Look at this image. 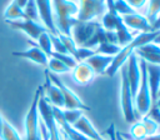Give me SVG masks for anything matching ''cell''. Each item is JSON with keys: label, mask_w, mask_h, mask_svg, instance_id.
I'll return each mask as SVG.
<instances>
[{"label": "cell", "mask_w": 160, "mask_h": 140, "mask_svg": "<svg viewBox=\"0 0 160 140\" xmlns=\"http://www.w3.org/2000/svg\"><path fill=\"white\" fill-rule=\"evenodd\" d=\"M8 25L14 29V30H19L24 34H26L30 40H38V38L44 32L48 31L46 28L39 22V21H34L30 19H22V20H16V21H6Z\"/></svg>", "instance_id": "9c48e42d"}, {"label": "cell", "mask_w": 160, "mask_h": 140, "mask_svg": "<svg viewBox=\"0 0 160 140\" xmlns=\"http://www.w3.org/2000/svg\"><path fill=\"white\" fill-rule=\"evenodd\" d=\"M62 140H68V139H66V138H65V136L62 135Z\"/></svg>", "instance_id": "f6af8a7d"}, {"label": "cell", "mask_w": 160, "mask_h": 140, "mask_svg": "<svg viewBox=\"0 0 160 140\" xmlns=\"http://www.w3.org/2000/svg\"><path fill=\"white\" fill-rule=\"evenodd\" d=\"M114 31H115V34H116L118 45H119L120 48H124V46L129 45V44L132 41L134 36L138 34V32L131 31L129 28H126V25L122 22L121 16L118 18V20H116V25H115V30H114Z\"/></svg>", "instance_id": "44dd1931"}, {"label": "cell", "mask_w": 160, "mask_h": 140, "mask_svg": "<svg viewBox=\"0 0 160 140\" xmlns=\"http://www.w3.org/2000/svg\"><path fill=\"white\" fill-rule=\"evenodd\" d=\"M58 35H59L60 40L62 41V44H64V46H65L68 54H70V55L74 56V54H75V51H76V49H78V45H76L75 41L72 40V38H71L70 35H62V34H58Z\"/></svg>", "instance_id": "836d02e7"}, {"label": "cell", "mask_w": 160, "mask_h": 140, "mask_svg": "<svg viewBox=\"0 0 160 140\" xmlns=\"http://www.w3.org/2000/svg\"><path fill=\"white\" fill-rule=\"evenodd\" d=\"M2 121H4V118L0 115V130H1V125H2Z\"/></svg>", "instance_id": "ee69618b"}, {"label": "cell", "mask_w": 160, "mask_h": 140, "mask_svg": "<svg viewBox=\"0 0 160 140\" xmlns=\"http://www.w3.org/2000/svg\"><path fill=\"white\" fill-rule=\"evenodd\" d=\"M115 131H116L115 125H114V124H110V126H109V128H108V130H106V132H108V135H109L110 140H115Z\"/></svg>", "instance_id": "74e56055"}, {"label": "cell", "mask_w": 160, "mask_h": 140, "mask_svg": "<svg viewBox=\"0 0 160 140\" xmlns=\"http://www.w3.org/2000/svg\"><path fill=\"white\" fill-rule=\"evenodd\" d=\"M54 24L58 34L70 35V29L78 15V2L71 0H51Z\"/></svg>", "instance_id": "6da1fadb"}, {"label": "cell", "mask_w": 160, "mask_h": 140, "mask_svg": "<svg viewBox=\"0 0 160 140\" xmlns=\"http://www.w3.org/2000/svg\"><path fill=\"white\" fill-rule=\"evenodd\" d=\"M22 10H24V14H25L26 19H30V20L41 22V21H40V18H39V11H38L35 0H29Z\"/></svg>", "instance_id": "4dcf8cb0"}, {"label": "cell", "mask_w": 160, "mask_h": 140, "mask_svg": "<svg viewBox=\"0 0 160 140\" xmlns=\"http://www.w3.org/2000/svg\"><path fill=\"white\" fill-rule=\"evenodd\" d=\"M62 115L69 125H74L84 115V111L80 109H62Z\"/></svg>", "instance_id": "f546056e"}, {"label": "cell", "mask_w": 160, "mask_h": 140, "mask_svg": "<svg viewBox=\"0 0 160 140\" xmlns=\"http://www.w3.org/2000/svg\"><path fill=\"white\" fill-rule=\"evenodd\" d=\"M120 76H121V85H120V104H121V110L122 115L126 122L132 124L136 121L138 115L135 111L134 106V95L130 90V85L126 78V68L125 65L119 70Z\"/></svg>", "instance_id": "277c9868"}, {"label": "cell", "mask_w": 160, "mask_h": 140, "mask_svg": "<svg viewBox=\"0 0 160 140\" xmlns=\"http://www.w3.org/2000/svg\"><path fill=\"white\" fill-rule=\"evenodd\" d=\"M141 122H142V125H144V128H145L146 136H150V135H154V134L159 132L160 125H159L155 120H152L151 118H149L148 115H145V116L141 118Z\"/></svg>", "instance_id": "1f68e13d"}, {"label": "cell", "mask_w": 160, "mask_h": 140, "mask_svg": "<svg viewBox=\"0 0 160 140\" xmlns=\"http://www.w3.org/2000/svg\"><path fill=\"white\" fill-rule=\"evenodd\" d=\"M14 1H15V2L21 8V9H24V8H25V5H26V2H28L29 0H14Z\"/></svg>", "instance_id": "60d3db41"}, {"label": "cell", "mask_w": 160, "mask_h": 140, "mask_svg": "<svg viewBox=\"0 0 160 140\" xmlns=\"http://www.w3.org/2000/svg\"><path fill=\"white\" fill-rule=\"evenodd\" d=\"M50 56H52V58H55V59H58V60H60L62 64H65L70 70L78 64L76 62V60L74 59V56L72 55H70V54H58V52H51V55Z\"/></svg>", "instance_id": "e575fe53"}, {"label": "cell", "mask_w": 160, "mask_h": 140, "mask_svg": "<svg viewBox=\"0 0 160 140\" xmlns=\"http://www.w3.org/2000/svg\"><path fill=\"white\" fill-rule=\"evenodd\" d=\"M71 1H75V2H78V0H71Z\"/></svg>", "instance_id": "bcb514c9"}, {"label": "cell", "mask_w": 160, "mask_h": 140, "mask_svg": "<svg viewBox=\"0 0 160 140\" xmlns=\"http://www.w3.org/2000/svg\"><path fill=\"white\" fill-rule=\"evenodd\" d=\"M151 30H152V31L160 30V14H159V16L155 19V21L151 24Z\"/></svg>", "instance_id": "f35d334b"}, {"label": "cell", "mask_w": 160, "mask_h": 140, "mask_svg": "<svg viewBox=\"0 0 160 140\" xmlns=\"http://www.w3.org/2000/svg\"><path fill=\"white\" fill-rule=\"evenodd\" d=\"M42 88V96L46 99V101L54 106V108H59V109H64V99H62V94L60 91V89L51 81V79L49 78V72L48 70L45 71V82L41 86Z\"/></svg>", "instance_id": "8fae6325"}, {"label": "cell", "mask_w": 160, "mask_h": 140, "mask_svg": "<svg viewBox=\"0 0 160 140\" xmlns=\"http://www.w3.org/2000/svg\"><path fill=\"white\" fill-rule=\"evenodd\" d=\"M49 72V71H48ZM49 78L51 79V81L60 89L61 94H62V99H64V109H80V110H89L88 105L68 86L65 85L55 74L49 72Z\"/></svg>", "instance_id": "ba28073f"}, {"label": "cell", "mask_w": 160, "mask_h": 140, "mask_svg": "<svg viewBox=\"0 0 160 140\" xmlns=\"http://www.w3.org/2000/svg\"><path fill=\"white\" fill-rule=\"evenodd\" d=\"M134 54L142 61L148 64H156L160 65V45H156L154 42L146 44L144 46L138 48Z\"/></svg>", "instance_id": "2e32d148"}, {"label": "cell", "mask_w": 160, "mask_h": 140, "mask_svg": "<svg viewBox=\"0 0 160 140\" xmlns=\"http://www.w3.org/2000/svg\"><path fill=\"white\" fill-rule=\"evenodd\" d=\"M115 140H126L125 138H124V135L120 132V131H115Z\"/></svg>", "instance_id": "b9f144b4"}, {"label": "cell", "mask_w": 160, "mask_h": 140, "mask_svg": "<svg viewBox=\"0 0 160 140\" xmlns=\"http://www.w3.org/2000/svg\"><path fill=\"white\" fill-rule=\"evenodd\" d=\"M139 65H140V70H141V80H140L139 89L134 96V106H135L136 115L142 118L149 112L150 108L152 106V99H151L150 88H149V82H148L145 61L139 59Z\"/></svg>", "instance_id": "3957f363"}, {"label": "cell", "mask_w": 160, "mask_h": 140, "mask_svg": "<svg viewBox=\"0 0 160 140\" xmlns=\"http://www.w3.org/2000/svg\"><path fill=\"white\" fill-rule=\"evenodd\" d=\"M95 54L94 49H89V48H84V46H78L75 54H74V59L76 60V62H82L86 61L91 55Z\"/></svg>", "instance_id": "d6a6232c"}, {"label": "cell", "mask_w": 160, "mask_h": 140, "mask_svg": "<svg viewBox=\"0 0 160 140\" xmlns=\"http://www.w3.org/2000/svg\"><path fill=\"white\" fill-rule=\"evenodd\" d=\"M122 22L126 25V28H129L131 31L134 32H146V31H152L151 30V25L148 21V19L145 18L144 14L140 12H134L130 15H125L121 16Z\"/></svg>", "instance_id": "5bb4252c"}, {"label": "cell", "mask_w": 160, "mask_h": 140, "mask_svg": "<svg viewBox=\"0 0 160 140\" xmlns=\"http://www.w3.org/2000/svg\"><path fill=\"white\" fill-rule=\"evenodd\" d=\"M75 130H78L79 132H81L84 136H86L89 140H105L100 132L95 129V126L92 125V122L85 116L82 115L74 125H71Z\"/></svg>", "instance_id": "d6986e66"}, {"label": "cell", "mask_w": 160, "mask_h": 140, "mask_svg": "<svg viewBox=\"0 0 160 140\" xmlns=\"http://www.w3.org/2000/svg\"><path fill=\"white\" fill-rule=\"evenodd\" d=\"M4 19L5 21H16V20L26 19V16L24 14V10L14 0H11V2L6 6L4 11Z\"/></svg>", "instance_id": "7402d4cb"}, {"label": "cell", "mask_w": 160, "mask_h": 140, "mask_svg": "<svg viewBox=\"0 0 160 140\" xmlns=\"http://www.w3.org/2000/svg\"><path fill=\"white\" fill-rule=\"evenodd\" d=\"M38 110H39L40 120L42 121V124L45 125V128L48 130L49 140H62L61 130L59 129V126L54 119V115H52V106L42 96V92H41V96L39 99Z\"/></svg>", "instance_id": "8992f818"}, {"label": "cell", "mask_w": 160, "mask_h": 140, "mask_svg": "<svg viewBox=\"0 0 160 140\" xmlns=\"http://www.w3.org/2000/svg\"><path fill=\"white\" fill-rule=\"evenodd\" d=\"M111 61H112V56H108V55L95 52L85 62L90 65V68L94 70L95 75H102V74H105L106 69L110 66Z\"/></svg>", "instance_id": "ffe728a7"}, {"label": "cell", "mask_w": 160, "mask_h": 140, "mask_svg": "<svg viewBox=\"0 0 160 140\" xmlns=\"http://www.w3.org/2000/svg\"><path fill=\"white\" fill-rule=\"evenodd\" d=\"M125 68H126V78L130 85V90L132 92V95L135 96L139 85H140V80H141V70H140V65H139V58L132 52L129 59L125 62Z\"/></svg>", "instance_id": "30bf717a"}, {"label": "cell", "mask_w": 160, "mask_h": 140, "mask_svg": "<svg viewBox=\"0 0 160 140\" xmlns=\"http://www.w3.org/2000/svg\"><path fill=\"white\" fill-rule=\"evenodd\" d=\"M120 46L118 44L114 42H109V41H104L101 44H99L94 50L96 54H102V55H108V56H115L119 51H120Z\"/></svg>", "instance_id": "d4e9b609"}, {"label": "cell", "mask_w": 160, "mask_h": 140, "mask_svg": "<svg viewBox=\"0 0 160 140\" xmlns=\"http://www.w3.org/2000/svg\"><path fill=\"white\" fill-rule=\"evenodd\" d=\"M29 42L31 44V46L26 50H21V51H14L12 55L16 56V58H21V59H26V60H30L38 65H41V66H46L48 65V60H49V56L35 44L32 42L31 40H29Z\"/></svg>", "instance_id": "4fadbf2b"}, {"label": "cell", "mask_w": 160, "mask_h": 140, "mask_svg": "<svg viewBox=\"0 0 160 140\" xmlns=\"http://www.w3.org/2000/svg\"><path fill=\"white\" fill-rule=\"evenodd\" d=\"M51 38V45H52V52H58V54H68L62 41L60 40L59 35H52L50 34Z\"/></svg>", "instance_id": "d590c367"}, {"label": "cell", "mask_w": 160, "mask_h": 140, "mask_svg": "<svg viewBox=\"0 0 160 140\" xmlns=\"http://www.w3.org/2000/svg\"><path fill=\"white\" fill-rule=\"evenodd\" d=\"M41 92H42V88L39 86L34 94L32 101L26 112L25 121H24L25 140H42L41 134H40V116H39V110H38V104H39Z\"/></svg>", "instance_id": "7a4b0ae2"}, {"label": "cell", "mask_w": 160, "mask_h": 140, "mask_svg": "<svg viewBox=\"0 0 160 140\" xmlns=\"http://www.w3.org/2000/svg\"><path fill=\"white\" fill-rule=\"evenodd\" d=\"M71 76L72 80L78 84V85H88L90 84L94 79H95V72L94 70L90 68L89 64H86L85 61L82 62H78L72 69H71Z\"/></svg>", "instance_id": "9a60e30c"}, {"label": "cell", "mask_w": 160, "mask_h": 140, "mask_svg": "<svg viewBox=\"0 0 160 140\" xmlns=\"http://www.w3.org/2000/svg\"><path fill=\"white\" fill-rule=\"evenodd\" d=\"M36 45L48 55L50 56L52 52V45H51V38L49 31H44L36 40Z\"/></svg>", "instance_id": "4316f807"}, {"label": "cell", "mask_w": 160, "mask_h": 140, "mask_svg": "<svg viewBox=\"0 0 160 140\" xmlns=\"http://www.w3.org/2000/svg\"><path fill=\"white\" fill-rule=\"evenodd\" d=\"M0 138H1V140H22L20 134L18 132V130L5 119H4L2 125H1Z\"/></svg>", "instance_id": "603a6c76"}, {"label": "cell", "mask_w": 160, "mask_h": 140, "mask_svg": "<svg viewBox=\"0 0 160 140\" xmlns=\"http://www.w3.org/2000/svg\"><path fill=\"white\" fill-rule=\"evenodd\" d=\"M126 2L135 10V11H140V10H142L144 8H145V5H146V2H148V0H126Z\"/></svg>", "instance_id": "8d00e7d4"}, {"label": "cell", "mask_w": 160, "mask_h": 140, "mask_svg": "<svg viewBox=\"0 0 160 140\" xmlns=\"http://www.w3.org/2000/svg\"><path fill=\"white\" fill-rule=\"evenodd\" d=\"M132 52H134V49H132L130 45H126V46L121 48L120 51H119L115 56H112V61H111L110 66L106 69L105 74H106L108 76H114V75L125 65L126 60L129 59V56H130Z\"/></svg>", "instance_id": "ac0fdd59"}, {"label": "cell", "mask_w": 160, "mask_h": 140, "mask_svg": "<svg viewBox=\"0 0 160 140\" xmlns=\"http://www.w3.org/2000/svg\"><path fill=\"white\" fill-rule=\"evenodd\" d=\"M78 15L80 21H100L106 12V0H78Z\"/></svg>", "instance_id": "5b68a950"}, {"label": "cell", "mask_w": 160, "mask_h": 140, "mask_svg": "<svg viewBox=\"0 0 160 140\" xmlns=\"http://www.w3.org/2000/svg\"><path fill=\"white\" fill-rule=\"evenodd\" d=\"M99 26V21H80L75 19L70 29V36L78 46H84L92 38Z\"/></svg>", "instance_id": "52a82bcc"}, {"label": "cell", "mask_w": 160, "mask_h": 140, "mask_svg": "<svg viewBox=\"0 0 160 140\" xmlns=\"http://www.w3.org/2000/svg\"><path fill=\"white\" fill-rule=\"evenodd\" d=\"M144 140H160V132H156V134H154V135L146 136Z\"/></svg>", "instance_id": "ab89813d"}, {"label": "cell", "mask_w": 160, "mask_h": 140, "mask_svg": "<svg viewBox=\"0 0 160 140\" xmlns=\"http://www.w3.org/2000/svg\"><path fill=\"white\" fill-rule=\"evenodd\" d=\"M112 6H114L115 12H116L119 16H125V15H130V14L138 12V11H135V10L126 2V0H114Z\"/></svg>", "instance_id": "83f0119b"}, {"label": "cell", "mask_w": 160, "mask_h": 140, "mask_svg": "<svg viewBox=\"0 0 160 140\" xmlns=\"http://www.w3.org/2000/svg\"><path fill=\"white\" fill-rule=\"evenodd\" d=\"M154 105L159 109V111H160V96H158V99L155 100V102H154Z\"/></svg>", "instance_id": "7bdbcfd3"}, {"label": "cell", "mask_w": 160, "mask_h": 140, "mask_svg": "<svg viewBox=\"0 0 160 140\" xmlns=\"http://www.w3.org/2000/svg\"><path fill=\"white\" fill-rule=\"evenodd\" d=\"M144 9H145L144 15L151 25L160 14V0H148Z\"/></svg>", "instance_id": "cb8c5ba5"}, {"label": "cell", "mask_w": 160, "mask_h": 140, "mask_svg": "<svg viewBox=\"0 0 160 140\" xmlns=\"http://www.w3.org/2000/svg\"><path fill=\"white\" fill-rule=\"evenodd\" d=\"M145 69H146L148 82H149L150 94H151V99L154 104L155 100L158 99V94L160 90V65L145 62Z\"/></svg>", "instance_id": "e0dca14e"}, {"label": "cell", "mask_w": 160, "mask_h": 140, "mask_svg": "<svg viewBox=\"0 0 160 140\" xmlns=\"http://www.w3.org/2000/svg\"><path fill=\"white\" fill-rule=\"evenodd\" d=\"M130 135L132 136V140H144L146 138V131L141 120H136L135 122L131 124Z\"/></svg>", "instance_id": "f1b7e54d"}, {"label": "cell", "mask_w": 160, "mask_h": 140, "mask_svg": "<svg viewBox=\"0 0 160 140\" xmlns=\"http://www.w3.org/2000/svg\"><path fill=\"white\" fill-rule=\"evenodd\" d=\"M38 11H39V18L41 24L46 28V30L52 34L58 35V30L54 24V18H52V8H51V0H35Z\"/></svg>", "instance_id": "7c38bea8"}, {"label": "cell", "mask_w": 160, "mask_h": 140, "mask_svg": "<svg viewBox=\"0 0 160 140\" xmlns=\"http://www.w3.org/2000/svg\"><path fill=\"white\" fill-rule=\"evenodd\" d=\"M46 68H48V71L51 74H65V72L71 71L65 64H62L60 60H58L52 56H49Z\"/></svg>", "instance_id": "484cf974"}]
</instances>
